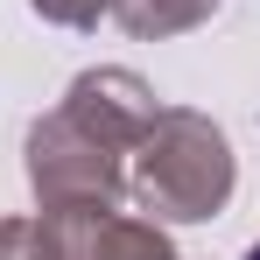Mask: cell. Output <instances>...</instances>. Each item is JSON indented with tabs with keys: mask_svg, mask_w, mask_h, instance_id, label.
<instances>
[{
	"mask_svg": "<svg viewBox=\"0 0 260 260\" xmlns=\"http://www.w3.org/2000/svg\"><path fill=\"white\" fill-rule=\"evenodd\" d=\"M246 260H260V246H253V253H246Z\"/></svg>",
	"mask_w": 260,
	"mask_h": 260,
	"instance_id": "6da1fadb",
	"label": "cell"
}]
</instances>
